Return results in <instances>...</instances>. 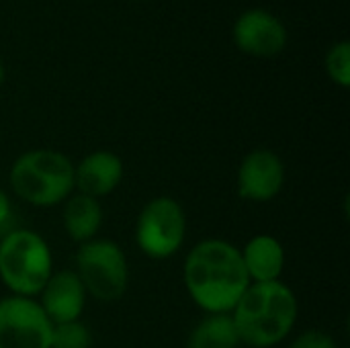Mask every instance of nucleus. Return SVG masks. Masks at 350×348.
Listing matches in <instances>:
<instances>
[{
	"instance_id": "nucleus-1",
	"label": "nucleus",
	"mask_w": 350,
	"mask_h": 348,
	"mask_svg": "<svg viewBox=\"0 0 350 348\" xmlns=\"http://www.w3.org/2000/svg\"><path fill=\"white\" fill-rule=\"evenodd\" d=\"M185 285L191 299L207 314H232L250 285L240 250L217 238L191 248L185 260Z\"/></svg>"
},
{
	"instance_id": "nucleus-9",
	"label": "nucleus",
	"mask_w": 350,
	"mask_h": 348,
	"mask_svg": "<svg viewBox=\"0 0 350 348\" xmlns=\"http://www.w3.org/2000/svg\"><path fill=\"white\" fill-rule=\"evenodd\" d=\"M285 185L283 160L271 150H254L238 168V195L252 203L275 199Z\"/></svg>"
},
{
	"instance_id": "nucleus-11",
	"label": "nucleus",
	"mask_w": 350,
	"mask_h": 348,
	"mask_svg": "<svg viewBox=\"0 0 350 348\" xmlns=\"http://www.w3.org/2000/svg\"><path fill=\"white\" fill-rule=\"evenodd\" d=\"M123 180V160L109 152L96 150L74 166V185L78 193L92 199L113 193Z\"/></svg>"
},
{
	"instance_id": "nucleus-17",
	"label": "nucleus",
	"mask_w": 350,
	"mask_h": 348,
	"mask_svg": "<svg viewBox=\"0 0 350 348\" xmlns=\"http://www.w3.org/2000/svg\"><path fill=\"white\" fill-rule=\"evenodd\" d=\"M289 348H336V343L322 330H308L299 334Z\"/></svg>"
},
{
	"instance_id": "nucleus-4",
	"label": "nucleus",
	"mask_w": 350,
	"mask_h": 348,
	"mask_svg": "<svg viewBox=\"0 0 350 348\" xmlns=\"http://www.w3.org/2000/svg\"><path fill=\"white\" fill-rule=\"evenodd\" d=\"M51 275V250L37 232L14 230L0 240V279L12 295L35 299Z\"/></svg>"
},
{
	"instance_id": "nucleus-19",
	"label": "nucleus",
	"mask_w": 350,
	"mask_h": 348,
	"mask_svg": "<svg viewBox=\"0 0 350 348\" xmlns=\"http://www.w3.org/2000/svg\"><path fill=\"white\" fill-rule=\"evenodd\" d=\"M4 78H6V70H4V64L0 62V86H2V82H4Z\"/></svg>"
},
{
	"instance_id": "nucleus-16",
	"label": "nucleus",
	"mask_w": 350,
	"mask_h": 348,
	"mask_svg": "<svg viewBox=\"0 0 350 348\" xmlns=\"http://www.w3.org/2000/svg\"><path fill=\"white\" fill-rule=\"evenodd\" d=\"M326 72L332 82L342 88L350 86V43L338 41L326 53Z\"/></svg>"
},
{
	"instance_id": "nucleus-12",
	"label": "nucleus",
	"mask_w": 350,
	"mask_h": 348,
	"mask_svg": "<svg viewBox=\"0 0 350 348\" xmlns=\"http://www.w3.org/2000/svg\"><path fill=\"white\" fill-rule=\"evenodd\" d=\"M242 263L250 283L279 281L285 269V250L273 236H254L242 250Z\"/></svg>"
},
{
	"instance_id": "nucleus-3",
	"label": "nucleus",
	"mask_w": 350,
	"mask_h": 348,
	"mask_svg": "<svg viewBox=\"0 0 350 348\" xmlns=\"http://www.w3.org/2000/svg\"><path fill=\"white\" fill-rule=\"evenodd\" d=\"M8 180L14 195L35 207H53L76 189L72 160L49 148L21 154L10 166Z\"/></svg>"
},
{
	"instance_id": "nucleus-14",
	"label": "nucleus",
	"mask_w": 350,
	"mask_h": 348,
	"mask_svg": "<svg viewBox=\"0 0 350 348\" xmlns=\"http://www.w3.org/2000/svg\"><path fill=\"white\" fill-rule=\"evenodd\" d=\"M240 336L234 326L232 314H209L203 318L189 336V348H238Z\"/></svg>"
},
{
	"instance_id": "nucleus-8",
	"label": "nucleus",
	"mask_w": 350,
	"mask_h": 348,
	"mask_svg": "<svg viewBox=\"0 0 350 348\" xmlns=\"http://www.w3.org/2000/svg\"><path fill=\"white\" fill-rule=\"evenodd\" d=\"M234 43L252 57H273L287 45V29L279 16L265 8H250L234 23Z\"/></svg>"
},
{
	"instance_id": "nucleus-15",
	"label": "nucleus",
	"mask_w": 350,
	"mask_h": 348,
	"mask_svg": "<svg viewBox=\"0 0 350 348\" xmlns=\"http://www.w3.org/2000/svg\"><path fill=\"white\" fill-rule=\"evenodd\" d=\"M90 345H92L90 328L80 320L53 324L51 348H90Z\"/></svg>"
},
{
	"instance_id": "nucleus-18",
	"label": "nucleus",
	"mask_w": 350,
	"mask_h": 348,
	"mask_svg": "<svg viewBox=\"0 0 350 348\" xmlns=\"http://www.w3.org/2000/svg\"><path fill=\"white\" fill-rule=\"evenodd\" d=\"M10 211H12V205H10V199L8 195L0 189V228L8 222L10 217Z\"/></svg>"
},
{
	"instance_id": "nucleus-7",
	"label": "nucleus",
	"mask_w": 350,
	"mask_h": 348,
	"mask_svg": "<svg viewBox=\"0 0 350 348\" xmlns=\"http://www.w3.org/2000/svg\"><path fill=\"white\" fill-rule=\"evenodd\" d=\"M53 324L33 297L0 299V348H51Z\"/></svg>"
},
{
	"instance_id": "nucleus-10",
	"label": "nucleus",
	"mask_w": 350,
	"mask_h": 348,
	"mask_svg": "<svg viewBox=\"0 0 350 348\" xmlns=\"http://www.w3.org/2000/svg\"><path fill=\"white\" fill-rule=\"evenodd\" d=\"M86 289L74 271H57L39 293V306L51 324L80 320L86 306Z\"/></svg>"
},
{
	"instance_id": "nucleus-2",
	"label": "nucleus",
	"mask_w": 350,
	"mask_h": 348,
	"mask_svg": "<svg viewBox=\"0 0 350 348\" xmlns=\"http://www.w3.org/2000/svg\"><path fill=\"white\" fill-rule=\"evenodd\" d=\"M232 320L242 345L277 347L295 326L297 297L281 281L250 283L232 310Z\"/></svg>"
},
{
	"instance_id": "nucleus-13",
	"label": "nucleus",
	"mask_w": 350,
	"mask_h": 348,
	"mask_svg": "<svg viewBox=\"0 0 350 348\" xmlns=\"http://www.w3.org/2000/svg\"><path fill=\"white\" fill-rule=\"evenodd\" d=\"M103 226V207L98 199H92L88 195L76 193L66 199L64 207V228L66 234L78 242H90L98 234Z\"/></svg>"
},
{
	"instance_id": "nucleus-5",
	"label": "nucleus",
	"mask_w": 350,
	"mask_h": 348,
	"mask_svg": "<svg viewBox=\"0 0 350 348\" xmlns=\"http://www.w3.org/2000/svg\"><path fill=\"white\" fill-rule=\"evenodd\" d=\"M88 295L98 302H117L125 295L129 269L125 252L113 240H90L76 252V271Z\"/></svg>"
},
{
	"instance_id": "nucleus-6",
	"label": "nucleus",
	"mask_w": 350,
	"mask_h": 348,
	"mask_svg": "<svg viewBox=\"0 0 350 348\" xmlns=\"http://www.w3.org/2000/svg\"><path fill=\"white\" fill-rule=\"evenodd\" d=\"M187 238V215L172 197H156L144 205L135 224L137 248L154 260L174 256Z\"/></svg>"
}]
</instances>
